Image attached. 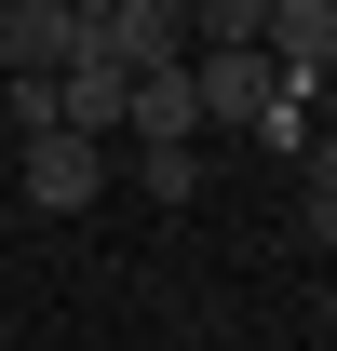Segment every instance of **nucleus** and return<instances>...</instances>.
Instances as JSON below:
<instances>
[{"label": "nucleus", "instance_id": "nucleus-1", "mask_svg": "<svg viewBox=\"0 0 337 351\" xmlns=\"http://www.w3.org/2000/svg\"><path fill=\"white\" fill-rule=\"evenodd\" d=\"M68 54H95V68H189V0H82V41Z\"/></svg>", "mask_w": 337, "mask_h": 351}, {"label": "nucleus", "instance_id": "nucleus-2", "mask_svg": "<svg viewBox=\"0 0 337 351\" xmlns=\"http://www.w3.org/2000/svg\"><path fill=\"white\" fill-rule=\"evenodd\" d=\"M256 54H270L284 95H324V68H337V0H270V14H256Z\"/></svg>", "mask_w": 337, "mask_h": 351}, {"label": "nucleus", "instance_id": "nucleus-3", "mask_svg": "<svg viewBox=\"0 0 337 351\" xmlns=\"http://www.w3.org/2000/svg\"><path fill=\"white\" fill-rule=\"evenodd\" d=\"M14 189H27L41 217H82L95 189H108V149H95V135H27V162H14Z\"/></svg>", "mask_w": 337, "mask_h": 351}, {"label": "nucleus", "instance_id": "nucleus-4", "mask_svg": "<svg viewBox=\"0 0 337 351\" xmlns=\"http://www.w3.org/2000/svg\"><path fill=\"white\" fill-rule=\"evenodd\" d=\"M270 54H189V108H203V122H243L256 135V108H270Z\"/></svg>", "mask_w": 337, "mask_h": 351}, {"label": "nucleus", "instance_id": "nucleus-5", "mask_svg": "<svg viewBox=\"0 0 337 351\" xmlns=\"http://www.w3.org/2000/svg\"><path fill=\"white\" fill-rule=\"evenodd\" d=\"M122 68H95V54H68V68H54V135H95V149H108V135H122Z\"/></svg>", "mask_w": 337, "mask_h": 351}, {"label": "nucleus", "instance_id": "nucleus-6", "mask_svg": "<svg viewBox=\"0 0 337 351\" xmlns=\"http://www.w3.org/2000/svg\"><path fill=\"white\" fill-rule=\"evenodd\" d=\"M68 41H82V14H54V0H14L0 14V68H27V82H54Z\"/></svg>", "mask_w": 337, "mask_h": 351}, {"label": "nucleus", "instance_id": "nucleus-7", "mask_svg": "<svg viewBox=\"0 0 337 351\" xmlns=\"http://www.w3.org/2000/svg\"><path fill=\"white\" fill-rule=\"evenodd\" d=\"M0 108H14V149L54 135V82H27V68H0Z\"/></svg>", "mask_w": 337, "mask_h": 351}, {"label": "nucleus", "instance_id": "nucleus-8", "mask_svg": "<svg viewBox=\"0 0 337 351\" xmlns=\"http://www.w3.org/2000/svg\"><path fill=\"white\" fill-rule=\"evenodd\" d=\"M135 176H149V203H189V189H203V149H149Z\"/></svg>", "mask_w": 337, "mask_h": 351}, {"label": "nucleus", "instance_id": "nucleus-9", "mask_svg": "<svg viewBox=\"0 0 337 351\" xmlns=\"http://www.w3.org/2000/svg\"><path fill=\"white\" fill-rule=\"evenodd\" d=\"M256 149H310V95H270L256 108Z\"/></svg>", "mask_w": 337, "mask_h": 351}, {"label": "nucleus", "instance_id": "nucleus-10", "mask_svg": "<svg viewBox=\"0 0 337 351\" xmlns=\"http://www.w3.org/2000/svg\"><path fill=\"white\" fill-rule=\"evenodd\" d=\"M297 162H310V203H337V122H310V149H297Z\"/></svg>", "mask_w": 337, "mask_h": 351}, {"label": "nucleus", "instance_id": "nucleus-11", "mask_svg": "<svg viewBox=\"0 0 337 351\" xmlns=\"http://www.w3.org/2000/svg\"><path fill=\"white\" fill-rule=\"evenodd\" d=\"M310 230H324V257H337V203H310Z\"/></svg>", "mask_w": 337, "mask_h": 351}, {"label": "nucleus", "instance_id": "nucleus-12", "mask_svg": "<svg viewBox=\"0 0 337 351\" xmlns=\"http://www.w3.org/2000/svg\"><path fill=\"white\" fill-rule=\"evenodd\" d=\"M54 14H82V0H54Z\"/></svg>", "mask_w": 337, "mask_h": 351}]
</instances>
